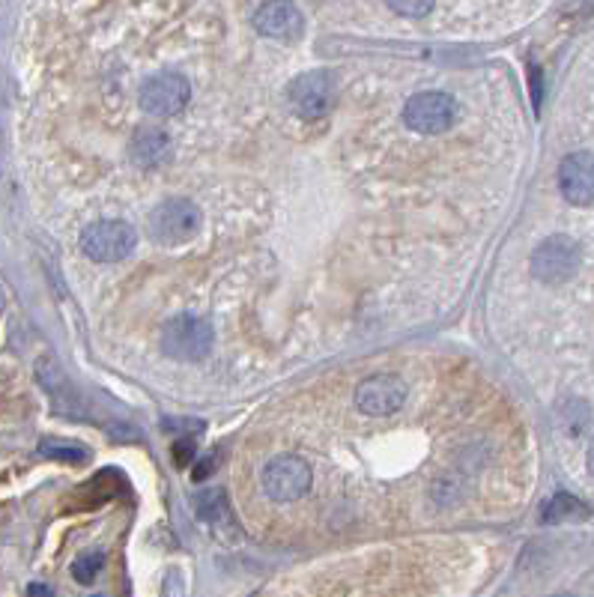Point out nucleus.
I'll return each mask as SVG.
<instances>
[{"label": "nucleus", "mask_w": 594, "mask_h": 597, "mask_svg": "<svg viewBox=\"0 0 594 597\" xmlns=\"http://www.w3.org/2000/svg\"><path fill=\"white\" fill-rule=\"evenodd\" d=\"M589 472L594 475V442H592V448H589Z\"/></svg>", "instance_id": "22"}, {"label": "nucleus", "mask_w": 594, "mask_h": 597, "mask_svg": "<svg viewBox=\"0 0 594 597\" xmlns=\"http://www.w3.org/2000/svg\"><path fill=\"white\" fill-rule=\"evenodd\" d=\"M556 597H574V595H556Z\"/></svg>", "instance_id": "23"}, {"label": "nucleus", "mask_w": 594, "mask_h": 597, "mask_svg": "<svg viewBox=\"0 0 594 597\" xmlns=\"http://www.w3.org/2000/svg\"><path fill=\"white\" fill-rule=\"evenodd\" d=\"M263 493L275 502H296L311 490V466L296 454H278L266 463Z\"/></svg>", "instance_id": "5"}, {"label": "nucleus", "mask_w": 594, "mask_h": 597, "mask_svg": "<svg viewBox=\"0 0 594 597\" xmlns=\"http://www.w3.org/2000/svg\"><path fill=\"white\" fill-rule=\"evenodd\" d=\"M389 9L397 15H412V18H421L433 9V3H389Z\"/></svg>", "instance_id": "17"}, {"label": "nucleus", "mask_w": 594, "mask_h": 597, "mask_svg": "<svg viewBox=\"0 0 594 597\" xmlns=\"http://www.w3.org/2000/svg\"><path fill=\"white\" fill-rule=\"evenodd\" d=\"M200 224H203V215H200L198 203L189 198L162 200L147 218L150 236L162 245H183V242L195 239Z\"/></svg>", "instance_id": "1"}, {"label": "nucleus", "mask_w": 594, "mask_h": 597, "mask_svg": "<svg viewBox=\"0 0 594 597\" xmlns=\"http://www.w3.org/2000/svg\"><path fill=\"white\" fill-rule=\"evenodd\" d=\"M174 460H177V466H189V463L195 460V445H192V439L177 442V454H174Z\"/></svg>", "instance_id": "19"}, {"label": "nucleus", "mask_w": 594, "mask_h": 597, "mask_svg": "<svg viewBox=\"0 0 594 597\" xmlns=\"http://www.w3.org/2000/svg\"><path fill=\"white\" fill-rule=\"evenodd\" d=\"M559 189L568 203L589 206L594 203V153H571L559 165Z\"/></svg>", "instance_id": "10"}, {"label": "nucleus", "mask_w": 594, "mask_h": 597, "mask_svg": "<svg viewBox=\"0 0 594 597\" xmlns=\"http://www.w3.org/2000/svg\"><path fill=\"white\" fill-rule=\"evenodd\" d=\"M27 597H54L45 586H39V583H33L30 589H27Z\"/></svg>", "instance_id": "21"}, {"label": "nucleus", "mask_w": 594, "mask_h": 597, "mask_svg": "<svg viewBox=\"0 0 594 597\" xmlns=\"http://www.w3.org/2000/svg\"><path fill=\"white\" fill-rule=\"evenodd\" d=\"M162 350L174 362H200L212 350V326L195 314H180L165 323Z\"/></svg>", "instance_id": "3"}, {"label": "nucleus", "mask_w": 594, "mask_h": 597, "mask_svg": "<svg viewBox=\"0 0 594 597\" xmlns=\"http://www.w3.org/2000/svg\"><path fill=\"white\" fill-rule=\"evenodd\" d=\"M39 451H42V457L66 460V463H84V460H87V451H84V448H78V445H63V442H51V439H45V442L39 445Z\"/></svg>", "instance_id": "16"}, {"label": "nucleus", "mask_w": 594, "mask_h": 597, "mask_svg": "<svg viewBox=\"0 0 594 597\" xmlns=\"http://www.w3.org/2000/svg\"><path fill=\"white\" fill-rule=\"evenodd\" d=\"M138 245L135 230L126 221H96L81 233V251L96 263L126 260Z\"/></svg>", "instance_id": "6"}, {"label": "nucleus", "mask_w": 594, "mask_h": 597, "mask_svg": "<svg viewBox=\"0 0 594 597\" xmlns=\"http://www.w3.org/2000/svg\"><path fill=\"white\" fill-rule=\"evenodd\" d=\"M589 505H583L577 496L571 493H556L547 505H544V520L547 523H568V520H580L589 517Z\"/></svg>", "instance_id": "13"}, {"label": "nucleus", "mask_w": 594, "mask_h": 597, "mask_svg": "<svg viewBox=\"0 0 594 597\" xmlns=\"http://www.w3.org/2000/svg\"><path fill=\"white\" fill-rule=\"evenodd\" d=\"M195 511H198L200 520L206 523H224L230 517V502H227V493L221 487H209L195 496Z\"/></svg>", "instance_id": "14"}, {"label": "nucleus", "mask_w": 594, "mask_h": 597, "mask_svg": "<svg viewBox=\"0 0 594 597\" xmlns=\"http://www.w3.org/2000/svg\"><path fill=\"white\" fill-rule=\"evenodd\" d=\"M287 99H290V108L305 117V120H320L329 108H332V99H335V81L326 69H311V72H302L290 81L287 87Z\"/></svg>", "instance_id": "7"}, {"label": "nucleus", "mask_w": 594, "mask_h": 597, "mask_svg": "<svg viewBox=\"0 0 594 597\" xmlns=\"http://www.w3.org/2000/svg\"><path fill=\"white\" fill-rule=\"evenodd\" d=\"M218 463H221V451L215 448V451H212V454H209L206 460H200L198 466H195V475H192V478H195V481H203V478H209V475L215 472V466H218Z\"/></svg>", "instance_id": "18"}, {"label": "nucleus", "mask_w": 594, "mask_h": 597, "mask_svg": "<svg viewBox=\"0 0 594 597\" xmlns=\"http://www.w3.org/2000/svg\"><path fill=\"white\" fill-rule=\"evenodd\" d=\"M254 27L278 42H293L302 36V12L293 3H260L254 9Z\"/></svg>", "instance_id": "11"}, {"label": "nucleus", "mask_w": 594, "mask_h": 597, "mask_svg": "<svg viewBox=\"0 0 594 597\" xmlns=\"http://www.w3.org/2000/svg\"><path fill=\"white\" fill-rule=\"evenodd\" d=\"M129 156H132V162H135L138 168L153 171V168H162V165L171 162L174 144H171L168 132L147 126V129H138V132H135L132 147H129Z\"/></svg>", "instance_id": "12"}, {"label": "nucleus", "mask_w": 594, "mask_h": 597, "mask_svg": "<svg viewBox=\"0 0 594 597\" xmlns=\"http://www.w3.org/2000/svg\"><path fill=\"white\" fill-rule=\"evenodd\" d=\"M403 400H406V383L392 377V374L368 377L356 389V406H359V412L374 415V418H383V415L397 412L403 406Z\"/></svg>", "instance_id": "9"}, {"label": "nucleus", "mask_w": 594, "mask_h": 597, "mask_svg": "<svg viewBox=\"0 0 594 597\" xmlns=\"http://www.w3.org/2000/svg\"><path fill=\"white\" fill-rule=\"evenodd\" d=\"M165 597H183V577H180V571H168V577H165Z\"/></svg>", "instance_id": "20"}, {"label": "nucleus", "mask_w": 594, "mask_h": 597, "mask_svg": "<svg viewBox=\"0 0 594 597\" xmlns=\"http://www.w3.org/2000/svg\"><path fill=\"white\" fill-rule=\"evenodd\" d=\"M583 263V248L571 236H550L544 239L535 254H532V275L544 284H565L580 272Z\"/></svg>", "instance_id": "2"}, {"label": "nucleus", "mask_w": 594, "mask_h": 597, "mask_svg": "<svg viewBox=\"0 0 594 597\" xmlns=\"http://www.w3.org/2000/svg\"><path fill=\"white\" fill-rule=\"evenodd\" d=\"M454 120H457V102L451 93L442 90L415 93L403 108V123L418 135H439L451 129Z\"/></svg>", "instance_id": "4"}, {"label": "nucleus", "mask_w": 594, "mask_h": 597, "mask_svg": "<svg viewBox=\"0 0 594 597\" xmlns=\"http://www.w3.org/2000/svg\"><path fill=\"white\" fill-rule=\"evenodd\" d=\"M192 87L180 72H159L141 87V108L150 117H174L189 105Z\"/></svg>", "instance_id": "8"}, {"label": "nucleus", "mask_w": 594, "mask_h": 597, "mask_svg": "<svg viewBox=\"0 0 594 597\" xmlns=\"http://www.w3.org/2000/svg\"><path fill=\"white\" fill-rule=\"evenodd\" d=\"M102 565H105V553L90 550V553H84V556H78V559L72 562V577H75L78 583L87 586V583H93V580L99 577Z\"/></svg>", "instance_id": "15"}]
</instances>
